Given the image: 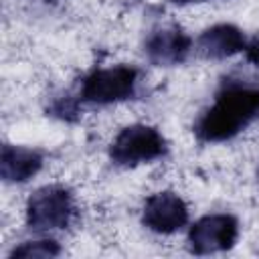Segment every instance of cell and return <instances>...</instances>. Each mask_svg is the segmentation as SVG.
<instances>
[{
  "instance_id": "cell-9",
  "label": "cell",
  "mask_w": 259,
  "mask_h": 259,
  "mask_svg": "<svg viewBox=\"0 0 259 259\" xmlns=\"http://www.w3.org/2000/svg\"><path fill=\"white\" fill-rule=\"evenodd\" d=\"M245 47L243 32L233 24L210 26L198 36V51L206 59H225L243 51Z\"/></svg>"
},
{
  "instance_id": "cell-12",
  "label": "cell",
  "mask_w": 259,
  "mask_h": 259,
  "mask_svg": "<svg viewBox=\"0 0 259 259\" xmlns=\"http://www.w3.org/2000/svg\"><path fill=\"white\" fill-rule=\"evenodd\" d=\"M176 4H190V2H204V0H174Z\"/></svg>"
},
{
  "instance_id": "cell-10",
  "label": "cell",
  "mask_w": 259,
  "mask_h": 259,
  "mask_svg": "<svg viewBox=\"0 0 259 259\" xmlns=\"http://www.w3.org/2000/svg\"><path fill=\"white\" fill-rule=\"evenodd\" d=\"M59 245L51 239H42V241H28L22 243L20 247H16L12 251V257H53L59 255Z\"/></svg>"
},
{
  "instance_id": "cell-1",
  "label": "cell",
  "mask_w": 259,
  "mask_h": 259,
  "mask_svg": "<svg viewBox=\"0 0 259 259\" xmlns=\"http://www.w3.org/2000/svg\"><path fill=\"white\" fill-rule=\"evenodd\" d=\"M259 115V87L229 83L194 125L198 140L223 142L237 136Z\"/></svg>"
},
{
  "instance_id": "cell-2",
  "label": "cell",
  "mask_w": 259,
  "mask_h": 259,
  "mask_svg": "<svg viewBox=\"0 0 259 259\" xmlns=\"http://www.w3.org/2000/svg\"><path fill=\"white\" fill-rule=\"evenodd\" d=\"M168 146L164 136L150 125H130L123 127L111 144L109 156L119 166H138L158 160L166 154Z\"/></svg>"
},
{
  "instance_id": "cell-4",
  "label": "cell",
  "mask_w": 259,
  "mask_h": 259,
  "mask_svg": "<svg viewBox=\"0 0 259 259\" xmlns=\"http://www.w3.org/2000/svg\"><path fill=\"white\" fill-rule=\"evenodd\" d=\"M136 83H138V71L130 65L97 69L83 79L81 99L99 105L123 101L134 95Z\"/></svg>"
},
{
  "instance_id": "cell-7",
  "label": "cell",
  "mask_w": 259,
  "mask_h": 259,
  "mask_svg": "<svg viewBox=\"0 0 259 259\" xmlns=\"http://www.w3.org/2000/svg\"><path fill=\"white\" fill-rule=\"evenodd\" d=\"M190 47H192L190 36L184 34L178 26H170L150 34V38L146 40V55L152 63L170 67L182 63L190 53Z\"/></svg>"
},
{
  "instance_id": "cell-5",
  "label": "cell",
  "mask_w": 259,
  "mask_h": 259,
  "mask_svg": "<svg viewBox=\"0 0 259 259\" xmlns=\"http://www.w3.org/2000/svg\"><path fill=\"white\" fill-rule=\"evenodd\" d=\"M239 223L233 214H206L198 219L188 233L190 249L196 255H208L227 251L237 243Z\"/></svg>"
},
{
  "instance_id": "cell-8",
  "label": "cell",
  "mask_w": 259,
  "mask_h": 259,
  "mask_svg": "<svg viewBox=\"0 0 259 259\" xmlns=\"http://www.w3.org/2000/svg\"><path fill=\"white\" fill-rule=\"evenodd\" d=\"M42 166V156L36 150L4 144L0 156V174L6 182H26Z\"/></svg>"
},
{
  "instance_id": "cell-11",
  "label": "cell",
  "mask_w": 259,
  "mask_h": 259,
  "mask_svg": "<svg viewBox=\"0 0 259 259\" xmlns=\"http://www.w3.org/2000/svg\"><path fill=\"white\" fill-rule=\"evenodd\" d=\"M245 51H247V59H249L255 67H259V36H255V38L245 47Z\"/></svg>"
},
{
  "instance_id": "cell-3",
  "label": "cell",
  "mask_w": 259,
  "mask_h": 259,
  "mask_svg": "<svg viewBox=\"0 0 259 259\" xmlns=\"http://www.w3.org/2000/svg\"><path fill=\"white\" fill-rule=\"evenodd\" d=\"M73 212V194L65 186H42L26 202V223L32 231L65 229Z\"/></svg>"
},
{
  "instance_id": "cell-6",
  "label": "cell",
  "mask_w": 259,
  "mask_h": 259,
  "mask_svg": "<svg viewBox=\"0 0 259 259\" xmlns=\"http://www.w3.org/2000/svg\"><path fill=\"white\" fill-rule=\"evenodd\" d=\"M142 221L150 231L170 235V233L180 231L186 225L188 206L178 194H174L170 190L156 192L146 200Z\"/></svg>"
}]
</instances>
